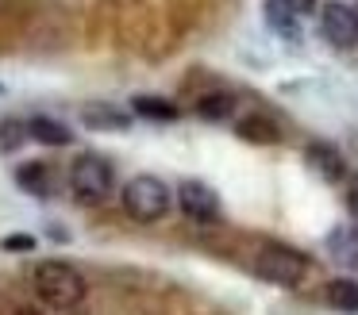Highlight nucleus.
I'll return each mask as SVG.
<instances>
[{
    "mask_svg": "<svg viewBox=\"0 0 358 315\" xmlns=\"http://www.w3.org/2000/svg\"><path fill=\"white\" fill-rule=\"evenodd\" d=\"M35 292H39L43 304L66 312V307L85 300V277L66 261H39L35 265Z\"/></svg>",
    "mask_w": 358,
    "mask_h": 315,
    "instance_id": "nucleus-1",
    "label": "nucleus"
},
{
    "mask_svg": "<svg viewBox=\"0 0 358 315\" xmlns=\"http://www.w3.org/2000/svg\"><path fill=\"white\" fill-rule=\"evenodd\" d=\"M124 212L139 223H155L170 212V189H166L158 177L139 173L124 184Z\"/></svg>",
    "mask_w": 358,
    "mask_h": 315,
    "instance_id": "nucleus-2",
    "label": "nucleus"
},
{
    "mask_svg": "<svg viewBox=\"0 0 358 315\" xmlns=\"http://www.w3.org/2000/svg\"><path fill=\"white\" fill-rule=\"evenodd\" d=\"M255 273L266 277V281H273V284L293 288V284H301L304 277H308V258L296 254V250H289V246H281V242H270V246L258 250Z\"/></svg>",
    "mask_w": 358,
    "mask_h": 315,
    "instance_id": "nucleus-3",
    "label": "nucleus"
},
{
    "mask_svg": "<svg viewBox=\"0 0 358 315\" xmlns=\"http://www.w3.org/2000/svg\"><path fill=\"white\" fill-rule=\"evenodd\" d=\"M70 189L78 204H101L112 192V166L96 154H81L70 166Z\"/></svg>",
    "mask_w": 358,
    "mask_h": 315,
    "instance_id": "nucleus-4",
    "label": "nucleus"
},
{
    "mask_svg": "<svg viewBox=\"0 0 358 315\" xmlns=\"http://www.w3.org/2000/svg\"><path fill=\"white\" fill-rule=\"evenodd\" d=\"M320 31H324V38L335 46H355L358 43V12L350 4L331 0V4L320 8Z\"/></svg>",
    "mask_w": 358,
    "mask_h": 315,
    "instance_id": "nucleus-5",
    "label": "nucleus"
},
{
    "mask_svg": "<svg viewBox=\"0 0 358 315\" xmlns=\"http://www.w3.org/2000/svg\"><path fill=\"white\" fill-rule=\"evenodd\" d=\"M178 204H181V212L196 223H212L220 215V196L204 181H181L178 184Z\"/></svg>",
    "mask_w": 358,
    "mask_h": 315,
    "instance_id": "nucleus-6",
    "label": "nucleus"
},
{
    "mask_svg": "<svg viewBox=\"0 0 358 315\" xmlns=\"http://www.w3.org/2000/svg\"><path fill=\"white\" fill-rule=\"evenodd\" d=\"M304 161H308L312 173H316L320 181H327V184H335V181L347 177V161H343V154L335 150V146H327V142H312L308 150H304Z\"/></svg>",
    "mask_w": 358,
    "mask_h": 315,
    "instance_id": "nucleus-7",
    "label": "nucleus"
},
{
    "mask_svg": "<svg viewBox=\"0 0 358 315\" xmlns=\"http://www.w3.org/2000/svg\"><path fill=\"white\" fill-rule=\"evenodd\" d=\"M262 15H266V27L278 31L285 43H301V15H296L285 0H266Z\"/></svg>",
    "mask_w": 358,
    "mask_h": 315,
    "instance_id": "nucleus-8",
    "label": "nucleus"
},
{
    "mask_svg": "<svg viewBox=\"0 0 358 315\" xmlns=\"http://www.w3.org/2000/svg\"><path fill=\"white\" fill-rule=\"evenodd\" d=\"M235 108H239V96L227 89H216V92H204L201 100H196V115L208 123H220V119H231Z\"/></svg>",
    "mask_w": 358,
    "mask_h": 315,
    "instance_id": "nucleus-9",
    "label": "nucleus"
},
{
    "mask_svg": "<svg viewBox=\"0 0 358 315\" xmlns=\"http://www.w3.org/2000/svg\"><path fill=\"white\" fill-rule=\"evenodd\" d=\"M16 184L20 189H27L31 196H50V169L43 166V161H24V166L16 169Z\"/></svg>",
    "mask_w": 358,
    "mask_h": 315,
    "instance_id": "nucleus-10",
    "label": "nucleus"
},
{
    "mask_svg": "<svg viewBox=\"0 0 358 315\" xmlns=\"http://www.w3.org/2000/svg\"><path fill=\"white\" fill-rule=\"evenodd\" d=\"M81 123L85 127H93V131H124L127 127V115L124 112H116V108H108V104H85L81 108Z\"/></svg>",
    "mask_w": 358,
    "mask_h": 315,
    "instance_id": "nucleus-11",
    "label": "nucleus"
},
{
    "mask_svg": "<svg viewBox=\"0 0 358 315\" xmlns=\"http://www.w3.org/2000/svg\"><path fill=\"white\" fill-rule=\"evenodd\" d=\"M327 304L335 307V312H347V315H358V281H350V277H339V281L327 284Z\"/></svg>",
    "mask_w": 358,
    "mask_h": 315,
    "instance_id": "nucleus-12",
    "label": "nucleus"
},
{
    "mask_svg": "<svg viewBox=\"0 0 358 315\" xmlns=\"http://www.w3.org/2000/svg\"><path fill=\"white\" fill-rule=\"evenodd\" d=\"M27 135L35 138V142H43V146H66L70 142V131L62 127L58 119H47V115H35L31 123H27Z\"/></svg>",
    "mask_w": 358,
    "mask_h": 315,
    "instance_id": "nucleus-13",
    "label": "nucleus"
},
{
    "mask_svg": "<svg viewBox=\"0 0 358 315\" xmlns=\"http://www.w3.org/2000/svg\"><path fill=\"white\" fill-rule=\"evenodd\" d=\"M131 108H135V115H143V119H155V123L178 119V104H170V100H162V96H135Z\"/></svg>",
    "mask_w": 358,
    "mask_h": 315,
    "instance_id": "nucleus-14",
    "label": "nucleus"
},
{
    "mask_svg": "<svg viewBox=\"0 0 358 315\" xmlns=\"http://www.w3.org/2000/svg\"><path fill=\"white\" fill-rule=\"evenodd\" d=\"M327 246H331V254L339 261L358 265V227H339L331 238H327Z\"/></svg>",
    "mask_w": 358,
    "mask_h": 315,
    "instance_id": "nucleus-15",
    "label": "nucleus"
},
{
    "mask_svg": "<svg viewBox=\"0 0 358 315\" xmlns=\"http://www.w3.org/2000/svg\"><path fill=\"white\" fill-rule=\"evenodd\" d=\"M239 135L250 138V142H278V127H273L266 115H247V119H239Z\"/></svg>",
    "mask_w": 358,
    "mask_h": 315,
    "instance_id": "nucleus-16",
    "label": "nucleus"
},
{
    "mask_svg": "<svg viewBox=\"0 0 358 315\" xmlns=\"http://www.w3.org/2000/svg\"><path fill=\"white\" fill-rule=\"evenodd\" d=\"M27 138V123H20V119H0V150L4 154H12V150H20V142Z\"/></svg>",
    "mask_w": 358,
    "mask_h": 315,
    "instance_id": "nucleus-17",
    "label": "nucleus"
},
{
    "mask_svg": "<svg viewBox=\"0 0 358 315\" xmlns=\"http://www.w3.org/2000/svg\"><path fill=\"white\" fill-rule=\"evenodd\" d=\"M0 246H4V250H31V246H35V238H27V235H8V238H4Z\"/></svg>",
    "mask_w": 358,
    "mask_h": 315,
    "instance_id": "nucleus-18",
    "label": "nucleus"
},
{
    "mask_svg": "<svg viewBox=\"0 0 358 315\" xmlns=\"http://www.w3.org/2000/svg\"><path fill=\"white\" fill-rule=\"evenodd\" d=\"M289 8H293L296 15H304V12H312V8H316V0H285Z\"/></svg>",
    "mask_w": 358,
    "mask_h": 315,
    "instance_id": "nucleus-19",
    "label": "nucleus"
},
{
    "mask_svg": "<svg viewBox=\"0 0 358 315\" xmlns=\"http://www.w3.org/2000/svg\"><path fill=\"white\" fill-rule=\"evenodd\" d=\"M350 212L358 215V181H355V189H350Z\"/></svg>",
    "mask_w": 358,
    "mask_h": 315,
    "instance_id": "nucleus-20",
    "label": "nucleus"
},
{
    "mask_svg": "<svg viewBox=\"0 0 358 315\" xmlns=\"http://www.w3.org/2000/svg\"><path fill=\"white\" fill-rule=\"evenodd\" d=\"M16 315H43L39 307H16Z\"/></svg>",
    "mask_w": 358,
    "mask_h": 315,
    "instance_id": "nucleus-21",
    "label": "nucleus"
},
{
    "mask_svg": "<svg viewBox=\"0 0 358 315\" xmlns=\"http://www.w3.org/2000/svg\"><path fill=\"white\" fill-rule=\"evenodd\" d=\"M4 4H8V0H0V8H4Z\"/></svg>",
    "mask_w": 358,
    "mask_h": 315,
    "instance_id": "nucleus-22",
    "label": "nucleus"
}]
</instances>
